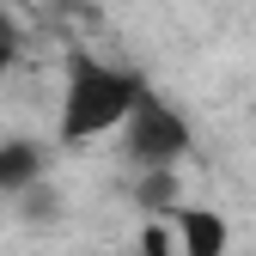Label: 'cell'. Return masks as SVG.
<instances>
[{
    "label": "cell",
    "mask_w": 256,
    "mask_h": 256,
    "mask_svg": "<svg viewBox=\"0 0 256 256\" xmlns=\"http://www.w3.org/2000/svg\"><path fill=\"white\" fill-rule=\"evenodd\" d=\"M140 98H146L140 74H128V68H104V61H92V55H74V61H68V104H61V134H68V140L104 134V128L128 122V110H134Z\"/></svg>",
    "instance_id": "cell-1"
},
{
    "label": "cell",
    "mask_w": 256,
    "mask_h": 256,
    "mask_svg": "<svg viewBox=\"0 0 256 256\" xmlns=\"http://www.w3.org/2000/svg\"><path fill=\"white\" fill-rule=\"evenodd\" d=\"M183 146H189V122L146 92V98L128 110V152H134L146 171H165V165L183 158Z\"/></svg>",
    "instance_id": "cell-2"
},
{
    "label": "cell",
    "mask_w": 256,
    "mask_h": 256,
    "mask_svg": "<svg viewBox=\"0 0 256 256\" xmlns=\"http://www.w3.org/2000/svg\"><path fill=\"white\" fill-rule=\"evenodd\" d=\"M177 244L183 256H226V220L208 214V208H177Z\"/></svg>",
    "instance_id": "cell-3"
},
{
    "label": "cell",
    "mask_w": 256,
    "mask_h": 256,
    "mask_svg": "<svg viewBox=\"0 0 256 256\" xmlns=\"http://www.w3.org/2000/svg\"><path fill=\"white\" fill-rule=\"evenodd\" d=\"M30 183H43V146H30V140H0V189H24Z\"/></svg>",
    "instance_id": "cell-4"
},
{
    "label": "cell",
    "mask_w": 256,
    "mask_h": 256,
    "mask_svg": "<svg viewBox=\"0 0 256 256\" xmlns=\"http://www.w3.org/2000/svg\"><path fill=\"white\" fill-rule=\"evenodd\" d=\"M12 49H18V30H12V18H6V12H0V68L12 61Z\"/></svg>",
    "instance_id": "cell-5"
}]
</instances>
